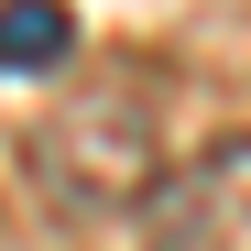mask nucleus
I'll return each instance as SVG.
<instances>
[{
  "instance_id": "f257e3e1",
  "label": "nucleus",
  "mask_w": 251,
  "mask_h": 251,
  "mask_svg": "<svg viewBox=\"0 0 251 251\" xmlns=\"http://www.w3.org/2000/svg\"><path fill=\"white\" fill-rule=\"evenodd\" d=\"M142 251H251V131L186 153L142 197Z\"/></svg>"
},
{
  "instance_id": "f03ea898",
  "label": "nucleus",
  "mask_w": 251,
  "mask_h": 251,
  "mask_svg": "<svg viewBox=\"0 0 251 251\" xmlns=\"http://www.w3.org/2000/svg\"><path fill=\"white\" fill-rule=\"evenodd\" d=\"M66 44H76L66 0H0V76H44V66H66Z\"/></svg>"
}]
</instances>
